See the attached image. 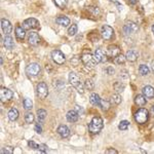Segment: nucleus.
Masks as SVG:
<instances>
[{
  "mask_svg": "<svg viewBox=\"0 0 154 154\" xmlns=\"http://www.w3.org/2000/svg\"><path fill=\"white\" fill-rule=\"evenodd\" d=\"M104 126V122L103 119L99 116H95L93 119H91V123L88 125V130L91 134H99L102 131Z\"/></svg>",
  "mask_w": 154,
  "mask_h": 154,
  "instance_id": "1",
  "label": "nucleus"
},
{
  "mask_svg": "<svg viewBox=\"0 0 154 154\" xmlns=\"http://www.w3.org/2000/svg\"><path fill=\"white\" fill-rule=\"evenodd\" d=\"M69 82H70L72 86H74V88L77 89V91H78L79 94L84 93L83 84L81 83L80 78H79V76L77 75L75 72H70V73H69Z\"/></svg>",
  "mask_w": 154,
  "mask_h": 154,
  "instance_id": "2",
  "label": "nucleus"
},
{
  "mask_svg": "<svg viewBox=\"0 0 154 154\" xmlns=\"http://www.w3.org/2000/svg\"><path fill=\"white\" fill-rule=\"evenodd\" d=\"M149 119V111L145 108H141L135 113V120L140 125H144Z\"/></svg>",
  "mask_w": 154,
  "mask_h": 154,
  "instance_id": "3",
  "label": "nucleus"
},
{
  "mask_svg": "<svg viewBox=\"0 0 154 154\" xmlns=\"http://www.w3.org/2000/svg\"><path fill=\"white\" fill-rule=\"evenodd\" d=\"M36 91H37V96H38L41 100L45 99L48 95V88L46 83L45 82H39L38 84H37Z\"/></svg>",
  "mask_w": 154,
  "mask_h": 154,
  "instance_id": "4",
  "label": "nucleus"
},
{
  "mask_svg": "<svg viewBox=\"0 0 154 154\" xmlns=\"http://www.w3.org/2000/svg\"><path fill=\"white\" fill-rule=\"evenodd\" d=\"M101 35L105 40H110L114 36V30L112 27L108 26V25H104L101 29Z\"/></svg>",
  "mask_w": 154,
  "mask_h": 154,
  "instance_id": "5",
  "label": "nucleus"
},
{
  "mask_svg": "<svg viewBox=\"0 0 154 154\" xmlns=\"http://www.w3.org/2000/svg\"><path fill=\"white\" fill-rule=\"evenodd\" d=\"M40 71H41V68L40 66L38 65L37 63H31L27 66L26 68V72L27 74L30 76H37L40 74Z\"/></svg>",
  "mask_w": 154,
  "mask_h": 154,
  "instance_id": "6",
  "label": "nucleus"
},
{
  "mask_svg": "<svg viewBox=\"0 0 154 154\" xmlns=\"http://www.w3.org/2000/svg\"><path fill=\"white\" fill-rule=\"evenodd\" d=\"M51 58H53L54 63L58 64V65H62V64H64L66 61L65 54L62 53L61 51H59V49H56V51H54L53 53H51Z\"/></svg>",
  "mask_w": 154,
  "mask_h": 154,
  "instance_id": "7",
  "label": "nucleus"
},
{
  "mask_svg": "<svg viewBox=\"0 0 154 154\" xmlns=\"http://www.w3.org/2000/svg\"><path fill=\"white\" fill-rule=\"evenodd\" d=\"M12 97H14V93L11 89L6 88H1V89H0V99H1L2 103H6V102L11 101Z\"/></svg>",
  "mask_w": 154,
  "mask_h": 154,
  "instance_id": "8",
  "label": "nucleus"
},
{
  "mask_svg": "<svg viewBox=\"0 0 154 154\" xmlns=\"http://www.w3.org/2000/svg\"><path fill=\"white\" fill-rule=\"evenodd\" d=\"M81 61L84 64V66L88 67V68H94L95 67V64L97 62L95 61V58L94 56H91V54H83L81 56Z\"/></svg>",
  "mask_w": 154,
  "mask_h": 154,
  "instance_id": "9",
  "label": "nucleus"
},
{
  "mask_svg": "<svg viewBox=\"0 0 154 154\" xmlns=\"http://www.w3.org/2000/svg\"><path fill=\"white\" fill-rule=\"evenodd\" d=\"M138 29H139V27L136 23H134V22H128V23L123 26V33H125V35H131V34L136 33V32L138 31Z\"/></svg>",
  "mask_w": 154,
  "mask_h": 154,
  "instance_id": "10",
  "label": "nucleus"
},
{
  "mask_svg": "<svg viewBox=\"0 0 154 154\" xmlns=\"http://www.w3.org/2000/svg\"><path fill=\"white\" fill-rule=\"evenodd\" d=\"M22 27L26 30L27 29H36L39 27V22L34 18H30V19H27L26 21H24L23 26Z\"/></svg>",
  "mask_w": 154,
  "mask_h": 154,
  "instance_id": "11",
  "label": "nucleus"
},
{
  "mask_svg": "<svg viewBox=\"0 0 154 154\" xmlns=\"http://www.w3.org/2000/svg\"><path fill=\"white\" fill-rule=\"evenodd\" d=\"M94 58L97 63H104L107 61V54H105L101 48L96 49L95 54H94Z\"/></svg>",
  "mask_w": 154,
  "mask_h": 154,
  "instance_id": "12",
  "label": "nucleus"
},
{
  "mask_svg": "<svg viewBox=\"0 0 154 154\" xmlns=\"http://www.w3.org/2000/svg\"><path fill=\"white\" fill-rule=\"evenodd\" d=\"M106 54L109 58H116L118 54H120V49L116 45H109L107 48Z\"/></svg>",
  "mask_w": 154,
  "mask_h": 154,
  "instance_id": "13",
  "label": "nucleus"
},
{
  "mask_svg": "<svg viewBox=\"0 0 154 154\" xmlns=\"http://www.w3.org/2000/svg\"><path fill=\"white\" fill-rule=\"evenodd\" d=\"M1 28L5 35H9L12 31V25L11 24V22H9L8 20L2 19L1 20Z\"/></svg>",
  "mask_w": 154,
  "mask_h": 154,
  "instance_id": "14",
  "label": "nucleus"
},
{
  "mask_svg": "<svg viewBox=\"0 0 154 154\" xmlns=\"http://www.w3.org/2000/svg\"><path fill=\"white\" fill-rule=\"evenodd\" d=\"M28 41L31 45H37L40 42V38H39L38 34L36 32H31L28 35Z\"/></svg>",
  "mask_w": 154,
  "mask_h": 154,
  "instance_id": "15",
  "label": "nucleus"
},
{
  "mask_svg": "<svg viewBox=\"0 0 154 154\" xmlns=\"http://www.w3.org/2000/svg\"><path fill=\"white\" fill-rule=\"evenodd\" d=\"M57 131H58V134L62 137V138H68V137L70 136V130H69L68 126H66L64 125H60L58 128V130H57Z\"/></svg>",
  "mask_w": 154,
  "mask_h": 154,
  "instance_id": "16",
  "label": "nucleus"
},
{
  "mask_svg": "<svg viewBox=\"0 0 154 154\" xmlns=\"http://www.w3.org/2000/svg\"><path fill=\"white\" fill-rule=\"evenodd\" d=\"M143 95L146 97L147 99H152L154 98V88H152L151 85H146L144 86L142 89Z\"/></svg>",
  "mask_w": 154,
  "mask_h": 154,
  "instance_id": "17",
  "label": "nucleus"
},
{
  "mask_svg": "<svg viewBox=\"0 0 154 154\" xmlns=\"http://www.w3.org/2000/svg\"><path fill=\"white\" fill-rule=\"evenodd\" d=\"M78 117H79V114L75 110L68 111V113H67V115H66V118L69 122H76V121L78 120Z\"/></svg>",
  "mask_w": 154,
  "mask_h": 154,
  "instance_id": "18",
  "label": "nucleus"
},
{
  "mask_svg": "<svg viewBox=\"0 0 154 154\" xmlns=\"http://www.w3.org/2000/svg\"><path fill=\"white\" fill-rule=\"evenodd\" d=\"M25 36H26V29H24L22 26H18L16 28V37L20 41L24 40Z\"/></svg>",
  "mask_w": 154,
  "mask_h": 154,
  "instance_id": "19",
  "label": "nucleus"
},
{
  "mask_svg": "<svg viewBox=\"0 0 154 154\" xmlns=\"http://www.w3.org/2000/svg\"><path fill=\"white\" fill-rule=\"evenodd\" d=\"M138 57H139V54L137 53L136 51H134V49H131V51H128V53H126V54H125L126 60H128V61H130V62L137 61Z\"/></svg>",
  "mask_w": 154,
  "mask_h": 154,
  "instance_id": "20",
  "label": "nucleus"
},
{
  "mask_svg": "<svg viewBox=\"0 0 154 154\" xmlns=\"http://www.w3.org/2000/svg\"><path fill=\"white\" fill-rule=\"evenodd\" d=\"M56 23L60 25V26H63V27H67L68 25H70V20H69L67 17H59V18L56 19Z\"/></svg>",
  "mask_w": 154,
  "mask_h": 154,
  "instance_id": "21",
  "label": "nucleus"
},
{
  "mask_svg": "<svg viewBox=\"0 0 154 154\" xmlns=\"http://www.w3.org/2000/svg\"><path fill=\"white\" fill-rule=\"evenodd\" d=\"M4 46H5L6 49H12L14 48V39L11 38L9 35H5V38H4Z\"/></svg>",
  "mask_w": 154,
  "mask_h": 154,
  "instance_id": "22",
  "label": "nucleus"
},
{
  "mask_svg": "<svg viewBox=\"0 0 154 154\" xmlns=\"http://www.w3.org/2000/svg\"><path fill=\"white\" fill-rule=\"evenodd\" d=\"M135 103L137 104L138 106L140 107H143L146 105V103H147V101H146V97L144 95H138L136 96L135 98Z\"/></svg>",
  "mask_w": 154,
  "mask_h": 154,
  "instance_id": "23",
  "label": "nucleus"
},
{
  "mask_svg": "<svg viewBox=\"0 0 154 154\" xmlns=\"http://www.w3.org/2000/svg\"><path fill=\"white\" fill-rule=\"evenodd\" d=\"M7 116H8L9 120H11V121L17 120V119H18V117H19V111H18V109L11 108V110H9L8 114H7Z\"/></svg>",
  "mask_w": 154,
  "mask_h": 154,
  "instance_id": "24",
  "label": "nucleus"
},
{
  "mask_svg": "<svg viewBox=\"0 0 154 154\" xmlns=\"http://www.w3.org/2000/svg\"><path fill=\"white\" fill-rule=\"evenodd\" d=\"M89 101H91V103L93 104V105L95 106H100V103H101V99L99 95H97V94L93 93L89 97Z\"/></svg>",
  "mask_w": 154,
  "mask_h": 154,
  "instance_id": "25",
  "label": "nucleus"
},
{
  "mask_svg": "<svg viewBox=\"0 0 154 154\" xmlns=\"http://www.w3.org/2000/svg\"><path fill=\"white\" fill-rule=\"evenodd\" d=\"M46 115H48V113H46L45 110H43V109H39V110H37V118H38V122H43L44 119H45Z\"/></svg>",
  "mask_w": 154,
  "mask_h": 154,
  "instance_id": "26",
  "label": "nucleus"
},
{
  "mask_svg": "<svg viewBox=\"0 0 154 154\" xmlns=\"http://www.w3.org/2000/svg\"><path fill=\"white\" fill-rule=\"evenodd\" d=\"M149 72H150V69H149L148 66H146V65H144V64H142V65H140V67H139V73H140L142 76L148 75Z\"/></svg>",
  "mask_w": 154,
  "mask_h": 154,
  "instance_id": "27",
  "label": "nucleus"
},
{
  "mask_svg": "<svg viewBox=\"0 0 154 154\" xmlns=\"http://www.w3.org/2000/svg\"><path fill=\"white\" fill-rule=\"evenodd\" d=\"M113 88L116 91H117V93H122L125 88V85L122 82H120V81H116V82L114 83Z\"/></svg>",
  "mask_w": 154,
  "mask_h": 154,
  "instance_id": "28",
  "label": "nucleus"
},
{
  "mask_svg": "<svg viewBox=\"0 0 154 154\" xmlns=\"http://www.w3.org/2000/svg\"><path fill=\"white\" fill-rule=\"evenodd\" d=\"M54 3L61 9H64L68 4V0H54Z\"/></svg>",
  "mask_w": 154,
  "mask_h": 154,
  "instance_id": "29",
  "label": "nucleus"
},
{
  "mask_svg": "<svg viewBox=\"0 0 154 154\" xmlns=\"http://www.w3.org/2000/svg\"><path fill=\"white\" fill-rule=\"evenodd\" d=\"M110 106H111V104L109 103L108 101H106V100H101L100 106H99V107H101L102 110L107 111V110H109V108H110Z\"/></svg>",
  "mask_w": 154,
  "mask_h": 154,
  "instance_id": "30",
  "label": "nucleus"
},
{
  "mask_svg": "<svg viewBox=\"0 0 154 154\" xmlns=\"http://www.w3.org/2000/svg\"><path fill=\"white\" fill-rule=\"evenodd\" d=\"M130 126V122L128 120H122L119 122V125H118V128L120 131H126Z\"/></svg>",
  "mask_w": 154,
  "mask_h": 154,
  "instance_id": "31",
  "label": "nucleus"
},
{
  "mask_svg": "<svg viewBox=\"0 0 154 154\" xmlns=\"http://www.w3.org/2000/svg\"><path fill=\"white\" fill-rule=\"evenodd\" d=\"M84 86L88 89V91H93L94 88H95V83L91 79H86L85 82H84Z\"/></svg>",
  "mask_w": 154,
  "mask_h": 154,
  "instance_id": "32",
  "label": "nucleus"
},
{
  "mask_svg": "<svg viewBox=\"0 0 154 154\" xmlns=\"http://www.w3.org/2000/svg\"><path fill=\"white\" fill-rule=\"evenodd\" d=\"M77 30H78V28H77V25H75V24L71 25V26L69 27V29H68V34L70 36L75 35V34L77 33Z\"/></svg>",
  "mask_w": 154,
  "mask_h": 154,
  "instance_id": "33",
  "label": "nucleus"
},
{
  "mask_svg": "<svg viewBox=\"0 0 154 154\" xmlns=\"http://www.w3.org/2000/svg\"><path fill=\"white\" fill-rule=\"evenodd\" d=\"M24 107L26 110H30V109L33 108V102L30 99H25L24 100Z\"/></svg>",
  "mask_w": 154,
  "mask_h": 154,
  "instance_id": "34",
  "label": "nucleus"
},
{
  "mask_svg": "<svg viewBox=\"0 0 154 154\" xmlns=\"http://www.w3.org/2000/svg\"><path fill=\"white\" fill-rule=\"evenodd\" d=\"M126 58L123 54H118L117 57L115 58V63L118 64V65H121V64H125Z\"/></svg>",
  "mask_w": 154,
  "mask_h": 154,
  "instance_id": "35",
  "label": "nucleus"
},
{
  "mask_svg": "<svg viewBox=\"0 0 154 154\" xmlns=\"http://www.w3.org/2000/svg\"><path fill=\"white\" fill-rule=\"evenodd\" d=\"M25 121H26L27 123H33L34 121V115L33 113L31 112H28L25 115Z\"/></svg>",
  "mask_w": 154,
  "mask_h": 154,
  "instance_id": "36",
  "label": "nucleus"
},
{
  "mask_svg": "<svg viewBox=\"0 0 154 154\" xmlns=\"http://www.w3.org/2000/svg\"><path fill=\"white\" fill-rule=\"evenodd\" d=\"M112 103L115 104V105H119L121 103V97L118 95V94H115V95L112 96Z\"/></svg>",
  "mask_w": 154,
  "mask_h": 154,
  "instance_id": "37",
  "label": "nucleus"
},
{
  "mask_svg": "<svg viewBox=\"0 0 154 154\" xmlns=\"http://www.w3.org/2000/svg\"><path fill=\"white\" fill-rule=\"evenodd\" d=\"M12 152H14V149H12V147H9V146H7V147H3L1 149L2 154H12Z\"/></svg>",
  "mask_w": 154,
  "mask_h": 154,
  "instance_id": "38",
  "label": "nucleus"
},
{
  "mask_svg": "<svg viewBox=\"0 0 154 154\" xmlns=\"http://www.w3.org/2000/svg\"><path fill=\"white\" fill-rule=\"evenodd\" d=\"M38 149H39V151L42 152V153L48 152V146H46L45 144H40V145H39V147H38Z\"/></svg>",
  "mask_w": 154,
  "mask_h": 154,
  "instance_id": "39",
  "label": "nucleus"
},
{
  "mask_svg": "<svg viewBox=\"0 0 154 154\" xmlns=\"http://www.w3.org/2000/svg\"><path fill=\"white\" fill-rule=\"evenodd\" d=\"M28 145H29V147L32 148V149H38V147H39V145H37V144L34 142V141H29Z\"/></svg>",
  "mask_w": 154,
  "mask_h": 154,
  "instance_id": "40",
  "label": "nucleus"
},
{
  "mask_svg": "<svg viewBox=\"0 0 154 154\" xmlns=\"http://www.w3.org/2000/svg\"><path fill=\"white\" fill-rule=\"evenodd\" d=\"M35 128V131L37 134H41L42 133V128H41V125H39V122L37 123V125H35V128Z\"/></svg>",
  "mask_w": 154,
  "mask_h": 154,
  "instance_id": "41",
  "label": "nucleus"
},
{
  "mask_svg": "<svg viewBox=\"0 0 154 154\" xmlns=\"http://www.w3.org/2000/svg\"><path fill=\"white\" fill-rule=\"evenodd\" d=\"M120 77H122V78H125V79H128V71H126V70H122V71H120Z\"/></svg>",
  "mask_w": 154,
  "mask_h": 154,
  "instance_id": "42",
  "label": "nucleus"
},
{
  "mask_svg": "<svg viewBox=\"0 0 154 154\" xmlns=\"http://www.w3.org/2000/svg\"><path fill=\"white\" fill-rule=\"evenodd\" d=\"M105 153H114V154H117V153H118V151H117V150H115V149L110 148V149H107V150L105 151Z\"/></svg>",
  "mask_w": 154,
  "mask_h": 154,
  "instance_id": "43",
  "label": "nucleus"
},
{
  "mask_svg": "<svg viewBox=\"0 0 154 154\" xmlns=\"http://www.w3.org/2000/svg\"><path fill=\"white\" fill-rule=\"evenodd\" d=\"M107 72H108L109 75H113V74H114V69L112 68V67H109V68L107 69Z\"/></svg>",
  "mask_w": 154,
  "mask_h": 154,
  "instance_id": "44",
  "label": "nucleus"
},
{
  "mask_svg": "<svg viewBox=\"0 0 154 154\" xmlns=\"http://www.w3.org/2000/svg\"><path fill=\"white\" fill-rule=\"evenodd\" d=\"M128 1H130V3H131V4H135L137 2V0H128Z\"/></svg>",
  "mask_w": 154,
  "mask_h": 154,
  "instance_id": "45",
  "label": "nucleus"
},
{
  "mask_svg": "<svg viewBox=\"0 0 154 154\" xmlns=\"http://www.w3.org/2000/svg\"><path fill=\"white\" fill-rule=\"evenodd\" d=\"M151 69H152V71L154 72V61L152 62V64H151Z\"/></svg>",
  "mask_w": 154,
  "mask_h": 154,
  "instance_id": "46",
  "label": "nucleus"
},
{
  "mask_svg": "<svg viewBox=\"0 0 154 154\" xmlns=\"http://www.w3.org/2000/svg\"><path fill=\"white\" fill-rule=\"evenodd\" d=\"M151 111H152V113L154 114V105H153L152 107H151Z\"/></svg>",
  "mask_w": 154,
  "mask_h": 154,
  "instance_id": "47",
  "label": "nucleus"
},
{
  "mask_svg": "<svg viewBox=\"0 0 154 154\" xmlns=\"http://www.w3.org/2000/svg\"><path fill=\"white\" fill-rule=\"evenodd\" d=\"M151 29H152V32H153V34H154V25L152 26V28H151Z\"/></svg>",
  "mask_w": 154,
  "mask_h": 154,
  "instance_id": "48",
  "label": "nucleus"
}]
</instances>
